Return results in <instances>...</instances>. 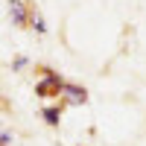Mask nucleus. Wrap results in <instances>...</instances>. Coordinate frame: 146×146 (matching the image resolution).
Returning a JSON list of instances; mask_svg holds the SVG:
<instances>
[{"instance_id":"4","label":"nucleus","mask_w":146,"mask_h":146,"mask_svg":"<svg viewBox=\"0 0 146 146\" xmlns=\"http://www.w3.org/2000/svg\"><path fill=\"white\" fill-rule=\"evenodd\" d=\"M41 117H44L47 126H58V123H62V105H47L41 111Z\"/></svg>"},{"instance_id":"6","label":"nucleus","mask_w":146,"mask_h":146,"mask_svg":"<svg viewBox=\"0 0 146 146\" xmlns=\"http://www.w3.org/2000/svg\"><path fill=\"white\" fill-rule=\"evenodd\" d=\"M27 64H29V58H27V56H18L15 62H12V70H23Z\"/></svg>"},{"instance_id":"7","label":"nucleus","mask_w":146,"mask_h":146,"mask_svg":"<svg viewBox=\"0 0 146 146\" xmlns=\"http://www.w3.org/2000/svg\"><path fill=\"white\" fill-rule=\"evenodd\" d=\"M12 143V131H3V135H0V146H9Z\"/></svg>"},{"instance_id":"2","label":"nucleus","mask_w":146,"mask_h":146,"mask_svg":"<svg viewBox=\"0 0 146 146\" xmlns=\"http://www.w3.org/2000/svg\"><path fill=\"white\" fill-rule=\"evenodd\" d=\"M6 9H9V18H12L15 27L29 23V6L23 3V0H6Z\"/></svg>"},{"instance_id":"5","label":"nucleus","mask_w":146,"mask_h":146,"mask_svg":"<svg viewBox=\"0 0 146 146\" xmlns=\"http://www.w3.org/2000/svg\"><path fill=\"white\" fill-rule=\"evenodd\" d=\"M29 27L35 29V32H47V23H44V18H41V12L38 9H29Z\"/></svg>"},{"instance_id":"3","label":"nucleus","mask_w":146,"mask_h":146,"mask_svg":"<svg viewBox=\"0 0 146 146\" xmlns=\"http://www.w3.org/2000/svg\"><path fill=\"white\" fill-rule=\"evenodd\" d=\"M62 96H64L67 105H85V102H88V91H85L82 85H70V82L64 85V94Z\"/></svg>"},{"instance_id":"1","label":"nucleus","mask_w":146,"mask_h":146,"mask_svg":"<svg viewBox=\"0 0 146 146\" xmlns=\"http://www.w3.org/2000/svg\"><path fill=\"white\" fill-rule=\"evenodd\" d=\"M64 85H67V82L58 76L56 70L47 67V70H44V76L35 82V94H38L41 100H47V96H62V94H64Z\"/></svg>"}]
</instances>
